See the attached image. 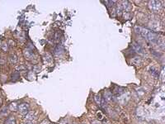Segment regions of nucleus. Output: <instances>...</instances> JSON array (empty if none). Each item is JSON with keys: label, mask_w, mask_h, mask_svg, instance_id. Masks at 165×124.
<instances>
[{"label": "nucleus", "mask_w": 165, "mask_h": 124, "mask_svg": "<svg viewBox=\"0 0 165 124\" xmlns=\"http://www.w3.org/2000/svg\"><path fill=\"white\" fill-rule=\"evenodd\" d=\"M140 34L143 37H144L145 39L148 40V41H149L155 42L158 40V35L155 33L154 31H153L149 29L142 28L141 27L140 31Z\"/></svg>", "instance_id": "f257e3e1"}, {"label": "nucleus", "mask_w": 165, "mask_h": 124, "mask_svg": "<svg viewBox=\"0 0 165 124\" xmlns=\"http://www.w3.org/2000/svg\"><path fill=\"white\" fill-rule=\"evenodd\" d=\"M161 7H162L161 2L159 1H150L149 2V7L151 11L157 12L161 8Z\"/></svg>", "instance_id": "f03ea898"}, {"label": "nucleus", "mask_w": 165, "mask_h": 124, "mask_svg": "<svg viewBox=\"0 0 165 124\" xmlns=\"http://www.w3.org/2000/svg\"><path fill=\"white\" fill-rule=\"evenodd\" d=\"M18 111H19V113L22 114L28 113H29V105L26 103H21L20 105L18 106Z\"/></svg>", "instance_id": "7ed1b4c3"}, {"label": "nucleus", "mask_w": 165, "mask_h": 124, "mask_svg": "<svg viewBox=\"0 0 165 124\" xmlns=\"http://www.w3.org/2000/svg\"><path fill=\"white\" fill-rule=\"evenodd\" d=\"M23 54H24V56L26 57V59H27V60H31V59H32L33 57H34L33 51H31V50L28 49V48L24 50Z\"/></svg>", "instance_id": "20e7f679"}, {"label": "nucleus", "mask_w": 165, "mask_h": 124, "mask_svg": "<svg viewBox=\"0 0 165 124\" xmlns=\"http://www.w3.org/2000/svg\"><path fill=\"white\" fill-rule=\"evenodd\" d=\"M120 6H121L122 10H125V12H128L131 8V6H130V4L129 3V2L127 1H123L122 3L120 4Z\"/></svg>", "instance_id": "39448f33"}, {"label": "nucleus", "mask_w": 165, "mask_h": 124, "mask_svg": "<svg viewBox=\"0 0 165 124\" xmlns=\"http://www.w3.org/2000/svg\"><path fill=\"white\" fill-rule=\"evenodd\" d=\"M133 48H134V50L137 52V53H143V51H144V50H143L141 46H140V44L136 43V42H134V43H133Z\"/></svg>", "instance_id": "423d86ee"}, {"label": "nucleus", "mask_w": 165, "mask_h": 124, "mask_svg": "<svg viewBox=\"0 0 165 124\" xmlns=\"http://www.w3.org/2000/svg\"><path fill=\"white\" fill-rule=\"evenodd\" d=\"M44 62L46 64H51L52 63V57H51L49 54H46L44 58Z\"/></svg>", "instance_id": "0eeeda50"}, {"label": "nucleus", "mask_w": 165, "mask_h": 124, "mask_svg": "<svg viewBox=\"0 0 165 124\" xmlns=\"http://www.w3.org/2000/svg\"><path fill=\"white\" fill-rule=\"evenodd\" d=\"M25 118H26V120H27V121H32L33 119L35 118V116H34L33 113H26Z\"/></svg>", "instance_id": "6e6552de"}, {"label": "nucleus", "mask_w": 165, "mask_h": 124, "mask_svg": "<svg viewBox=\"0 0 165 124\" xmlns=\"http://www.w3.org/2000/svg\"><path fill=\"white\" fill-rule=\"evenodd\" d=\"M18 108V106L16 103H12L10 105H9V109H10L11 111H16Z\"/></svg>", "instance_id": "1a4fd4ad"}, {"label": "nucleus", "mask_w": 165, "mask_h": 124, "mask_svg": "<svg viewBox=\"0 0 165 124\" xmlns=\"http://www.w3.org/2000/svg\"><path fill=\"white\" fill-rule=\"evenodd\" d=\"M112 93H111L110 92H106V93H105V99H106V100L110 101L111 99H112Z\"/></svg>", "instance_id": "9d476101"}, {"label": "nucleus", "mask_w": 165, "mask_h": 124, "mask_svg": "<svg viewBox=\"0 0 165 124\" xmlns=\"http://www.w3.org/2000/svg\"><path fill=\"white\" fill-rule=\"evenodd\" d=\"M63 51H64V50H63L62 47H61V46H58L57 48L55 50V55H57V56H58L59 53L61 54V53L63 52Z\"/></svg>", "instance_id": "9b49d317"}, {"label": "nucleus", "mask_w": 165, "mask_h": 124, "mask_svg": "<svg viewBox=\"0 0 165 124\" xmlns=\"http://www.w3.org/2000/svg\"><path fill=\"white\" fill-rule=\"evenodd\" d=\"M10 61L12 63H16V62L18 61V57H17V56H15V55H12Z\"/></svg>", "instance_id": "f8f14e48"}, {"label": "nucleus", "mask_w": 165, "mask_h": 124, "mask_svg": "<svg viewBox=\"0 0 165 124\" xmlns=\"http://www.w3.org/2000/svg\"><path fill=\"white\" fill-rule=\"evenodd\" d=\"M95 102L97 103L98 105H100L101 104V97H100V95L99 94H97V95L95 96Z\"/></svg>", "instance_id": "ddd939ff"}, {"label": "nucleus", "mask_w": 165, "mask_h": 124, "mask_svg": "<svg viewBox=\"0 0 165 124\" xmlns=\"http://www.w3.org/2000/svg\"><path fill=\"white\" fill-rule=\"evenodd\" d=\"M121 10H122V8H121V6H120V5H118V6H117V14H118V15H120V14H121Z\"/></svg>", "instance_id": "4468645a"}, {"label": "nucleus", "mask_w": 165, "mask_h": 124, "mask_svg": "<svg viewBox=\"0 0 165 124\" xmlns=\"http://www.w3.org/2000/svg\"><path fill=\"white\" fill-rule=\"evenodd\" d=\"M2 49H3L4 51H8V44L3 43V45H2Z\"/></svg>", "instance_id": "2eb2a0df"}, {"label": "nucleus", "mask_w": 165, "mask_h": 124, "mask_svg": "<svg viewBox=\"0 0 165 124\" xmlns=\"http://www.w3.org/2000/svg\"><path fill=\"white\" fill-rule=\"evenodd\" d=\"M140 29H141V27H135V31L136 32V33H140Z\"/></svg>", "instance_id": "dca6fc26"}, {"label": "nucleus", "mask_w": 165, "mask_h": 124, "mask_svg": "<svg viewBox=\"0 0 165 124\" xmlns=\"http://www.w3.org/2000/svg\"><path fill=\"white\" fill-rule=\"evenodd\" d=\"M8 124H15V120H14V118H10V119H9Z\"/></svg>", "instance_id": "f3484780"}, {"label": "nucleus", "mask_w": 165, "mask_h": 124, "mask_svg": "<svg viewBox=\"0 0 165 124\" xmlns=\"http://www.w3.org/2000/svg\"><path fill=\"white\" fill-rule=\"evenodd\" d=\"M24 124H34V123L32 121H26V123H25Z\"/></svg>", "instance_id": "a211bd4d"}, {"label": "nucleus", "mask_w": 165, "mask_h": 124, "mask_svg": "<svg viewBox=\"0 0 165 124\" xmlns=\"http://www.w3.org/2000/svg\"><path fill=\"white\" fill-rule=\"evenodd\" d=\"M93 124H101V123L99 121H93Z\"/></svg>", "instance_id": "6ab92c4d"}, {"label": "nucleus", "mask_w": 165, "mask_h": 124, "mask_svg": "<svg viewBox=\"0 0 165 124\" xmlns=\"http://www.w3.org/2000/svg\"><path fill=\"white\" fill-rule=\"evenodd\" d=\"M97 116L99 117L100 116V118H102V114L101 113H97Z\"/></svg>", "instance_id": "aec40b11"}, {"label": "nucleus", "mask_w": 165, "mask_h": 124, "mask_svg": "<svg viewBox=\"0 0 165 124\" xmlns=\"http://www.w3.org/2000/svg\"><path fill=\"white\" fill-rule=\"evenodd\" d=\"M47 123H48V122L46 121V120H45V121H43L41 124H47Z\"/></svg>", "instance_id": "412c9836"}, {"label": "nucleus", "mask_w": 165, "mask_h": 124, "mask_svg": "<svg viewBox=\"0 0 165 124\" xmlns=\"http://www.w3.org/2000/svg\"><path fill=\"white\" fill-rule=\"evenodd\" d=\"M1 104H2V99L0 98V106H1Z\"/></svg>", "instance_id": "4be33fe9"}, {"label": "nucleus", "mask_w": 165, "mask_h": 124, "mask_svg": "<svg viewBox=\"0 0 165 124\" xmlns=\"http://www.w3.org/2000/svg\"><path fill=\"white\" fill-rule=\"evenodd\" d=\"M107 124H109V123H107Z\"/></svg>", "instance_id": "5701e85b"}, {"label": "nucleus", "mask_w": 165, "mask_h": 124, "mask_svg": "<svg viewBox=\"0 0 165 124\" xmlns=\"http://www.w3.org/2000/svg\"><path fill=\"white\" fill-rule=\"evenodd\" d=\"M75 124H77V123H75Z\"/></svg>", "instance_id": "b1692460"}]
</instances>
